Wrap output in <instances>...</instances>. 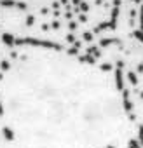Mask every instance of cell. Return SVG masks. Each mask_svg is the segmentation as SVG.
Returning <instances> with one entry per match:
<instances>
[{
	"label": "cell",
	"mask_w": 143,
	"mask_h": 148,
	"mask_svg": "<svg viewBox=\"0 0 143 148\" xmlns=\"http://www.w3.org/2000/svg\"><path fill=\"white\" fill-rule=\"evenodd\" d=\"M0 119L16 148H124L134 136L117 79L49 45H26L6 64Z\"/></svg>",
	"instance_id": "cell-1"
},
{
	"label": "cell",
	"mask_w": 143,
	"mask_h": 148,
	"mask_svg": "<svg viewBox=\"0 0 143 148\" xmlns=\"http://www.w3.org/2000/svg\"><path fill=\"white\" fill-rule=\"evenodd\" d=\"M0 148H16L7 134L6 127H4V124H2V119H0Z\"/></svg>",
	"instance_id": "cell-2"
}]
</instances>
